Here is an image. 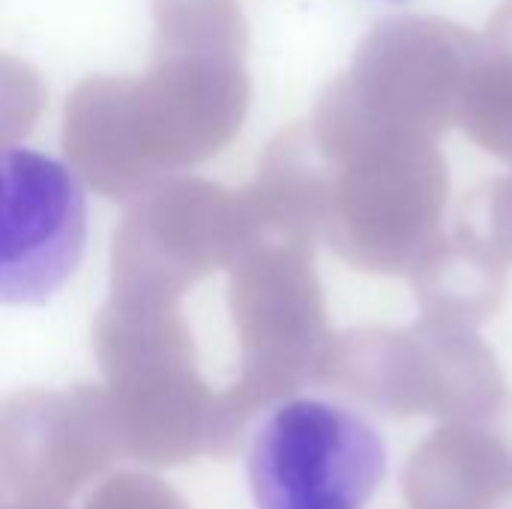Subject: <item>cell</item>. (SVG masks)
Masks as SVG:
<instances>
[{
  "mask_svg": "<svg viewBox=\"0 0 512 509\" xmlns=\"http://www.w3.org/2000/svg\"><path fill=\"white\" fill-rule=\"evenodd\" d=\"M342 174L330 192V240L357 270L408 276L444 231L447 159L435 138L381 129L330 102Z\"/></svg>",
  "mask_w": 512,
  "mask_h": 509,
  "instance_id": "6da1fadb",
  "label": "cell"
},
{
  "mask_svg": "<svg viewBox=\"0 0 512 509\" xmlns=\"http://www.w3.org/2000/svg\"><path fill=\"white\" fill-rule=\"evenodd\" d=\"M330 363L345 390L399 420H471L507 396L501 366L477 330L438 318L399 330H354L342 336Z\"/></svg>",
  "mask_w": 512,
  "mask_h": 509,
  "instance_id": "7a4b0ae2",
  "label": "cell"
},
{
  "mask_svg": "<svg viewBox=\"0 0 512 509\" xmlns=\"http://www.w3.org/2000/svg\"><path fill=\"white\" fill-rule=\"evenodd\" d=\"M246 477L258 509H366L387 477V447L348 405L288 399L258 426Z\"/></svg>",
  "mask_w": 512,
  "mask_h": 509,
  "instance_id": "3957f363",
  "label": "cell"
},
{
  "mask_svg": "<svg viewBox=\"0 0 512 509\" xmlns=\"http://www.w3.org/2000/svg\"><path fill=\"white\" fill-rule=\"evenodd\" d=\"M483 36L438 15L381 21L357 51L354 72L333 102L381 129L441 138L456 126L459 102Z\"/></svg>",
  "mask_w": 512,
  "mask_h": 509,
  "instance_id": "277c9868",
  "label": "cell"
},
{
  "mask_svg": "<svg viewBox=\"0 0 512 509\" xmlns=\"http://www.w3.org/2000/svg\"><path fill=\"white\" fill-rule=\"evenodd\" d=\"M84 246L78 174L48 153L0 147V306L48 303L78 270Z\"/></svg>",
  "mask_w": 512,
  "mask_h": 509,
  "instance_id": "5b68a950",
  "label": "cell"
},
{
  "mask_svg": "<svg viewBox=\"0 0 512 509\" xmlns=\"http://www.w3.org/2000/svg\"><path fill=\"white\" fill-rule=\"evenodd\" d=\"M408 509H512V396L444 423L408 459Z\"/></svg>",
  "mask_w": 512,
  "mask_h": 509,
  "instance_id": "8992f818",
  "label": "cell"
},
{
  "mask_svg": "<svg viewBox=\"0 0 512 509\" xmlns=\"http://www.w3.org/2000/svg\"><path fill=\"white\" fill-rule=\"evenodd\" d=\"M423 318H438L477 330L501 309L507 264L462 219L438 240L408 273Z\"/></svg>",
  "mask_w": 512,
  "mask_h": 509,
  "instance_id": "52a82bcc",
  "label": "cell"
},
{
  "mask_svg": "<svg viewBox=\"0 0 512 509\" xmlns=\"http://www.w3.org/2000/svg\"><path fill=\"white\" fill-rule=\"evenodd\" d=\"M456 126L486 153L512 165V54L489 48L471 66Z\"/></svg>",
  "mask_w": 512,
  "mask_h": 509,
  "instance_id": "ba28073f",
  "label": "cell"
},
{
  "mask_svg": "<svg viewBox=\"0 0 512 509\" xmlns=\"http://www.w3.org/2000/svg\"><path fill=\"white\" fill-rule=\"evenodd\" d=\"M459 219L474 228L489 249L510 267L512 264V174L498 177L480 189H474L465 204Z\"/></svg>",
  "mask_w": 512,
  "mask_h": 509,
  "instance_id": "9c48e42d",
  "label": "cell"
}]
</instances>
